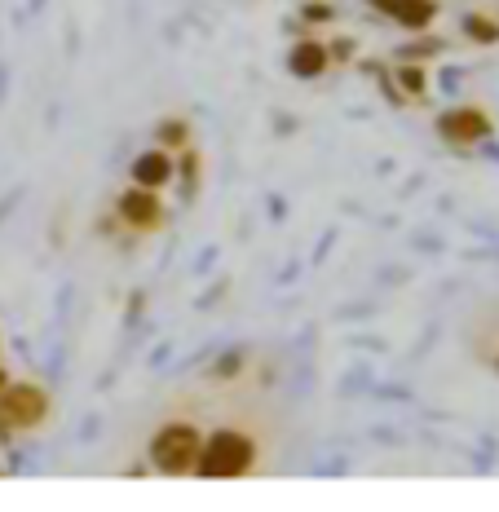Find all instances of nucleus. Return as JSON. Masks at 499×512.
I'll list each match as a JSON object with an SVG mask.
<instances>
[{"label": "nucleus", "instance_id": "obj_6", "mask_svg": "<svg viewBox=\"0 0 499 512\" xmlns=\"http://www.w3.org/2000/svg\"><path fill=\"white\" fill-rule=\"evenodd\" d=\"M371 5H376L385 18H394L398 27H407V31H420V27H429L433 18H438V0H371Z\"/></svg>", "mask_w": 499, "mask_h": 512}, {"label": "nucleus", "instance_id": "obj_4", "mask_svg": "<svg viewBox=\"0 0 499 512\" xmlns=\"http://www.w3.org/2000/svg\"><path fill=\"white\" fill-rule=\"evenodd\" d=\"M438 133L447 137L451 146H473L491 133V115H486L482 106H455V111L438 115Z\"/></svg>", "mask_w": 499, "mask_h": 512}, {"label": "nucleus", "instance_id": "obj_12", "mask_svg": "<svg viewBox=\"0 0 499 512\" xmlns=\"http://www.w3.org/2000/svg\"><path fill=\"white\" fill-rule=\"evenodd\" d=\"M332 18V5H305V23H327Z\"/></svg>", "mask_w": 499, "mask_h": 512}, {"label": "nucleus", "instance_id": "obj_2", "mask_svg": "<svg viewBox=\"0 0 499 512\" xmlns=\"http://www.w3.org/2000/svg\"><path fill=\"white\" fill-rule=\"evenodd\" d=\"M199 446H204V433L195 429L190 420H173V424H159L151 437V464L168 477H182L195 473L199 460Z\"/></svg>", "mask_w": 499, "mask_h": 512}, {"label": "nucleus", "instance_id": "obj_5", "mask_svg": "<svg viewBox=\"0 0 499 512\" xmlns=\"http://www.w3.org/2000/svg\"><path fill=\"white\" fill-rule=\"evenodd\" d=\"M115 212H120V221L124 226H133V230H155L159 221H164V204H159V195L155 190H146V186L124 190Z\"/></svg>", "mask_w": 499, "mask_h": 512}, {"label": "nucleus", "instance_id": "obj_3", "mask_svg": "<svg viewBox=\"0 0 499 512\" xmlns=\"http://www.w3.org/2000/svg\"><path fill=\"white\" fill-rule=\"evenodd\" d=\"M45 415H49V393L40 384H27V380L5 384L0 389V442L23 429H36Z\"/></svg>", "mask_w": 499, "mask_h": 512}, {"label": "nucleus", "instance_id": "obj_13", "mask_svg": "<svg viewBox=\"0 0 499 512\" xmlns=\"http://www.w3.org/2000/svg\"><path fill=\"white\" fill-rule=\"evenodd\" d=\"M5 384H9V376H5V367H0V389H5Z\"/></svg>", "mask_w": 499, "mask_h": 512}, {"label": "nucleus", "instance_id": "obj_10", "mask_svg": "<svg viewBox=\"0 0 499 512\" xmlns=\"http://www.w3.org/2000/svg\"><path fill=\"white\" fill-rule=\"evenodd\" d=\"M186 137H190V128L182 120H168L159 128V142H168V146H186Z\"/></svg>", "mask_w": 499, "mask_h": 512}, {"label": "nucleus", "instance_id": "obj_11", "mask_svg": "<svg viewBox=\"0 0 499 512\" xmlns=\"http://www.w3.org/2000/svg\"><path fill=\"white\" fill-rule=\"evenodd\" d=\"M402 89H407L411 98H420V93H424V71H420V67H407V71H402Z\"/></svg>", "mask_w": 499, "mask_h": 512}, {"label": "nucleus", "instance_id": "obj_9", "mask_svg": "<svg viewBox=\"0 0 499 512\" xmlns=\"http://www.w3.org/2000/svg\"><path fill=\"white\" fill-rule=\"evenodd\" d=\"M464 31H469L473 40H482V45H495V40H499V27L491 23V18H482V14L464 18Z\"/></svg>", "mask_w": 499, "mask_h": 512}, {"label": "nucleus", "instance_id": "obj_8", "mask_svg": "<svg viewBox=\"0 0 499 512\" xmlns=\"http://www.w3.org/2000/svg\"><path fill=\"white\" fill-rule=\"evenodd\" d=\"M168 177H173V159H168L164 146H155V151H142V155L133 159V186L159 190V186H168Z\"/></svg>", "mask_w": 499, "mask_h": 512}, {"label": "nucleus", "instance_id": "obj_1", "mask_svg": "<svg viewBox=\"0 0 499 512\" xmlns=\"http://www.w3.org/2000/svg\"><path fill=\"white\" fill-rule=\"evenodd\" d=\"M252 464H257V442H252L248 433H239V429H217L212 437H204V446H199L195 473L235 482V477L252 473Z\"/></svg>", "mask_w": 499, "mask_h": 512}, {"label": "nucleus", "instance_id": "obj_7", "mask_svg": "<svg viewBox=\"0 0 499 512\" xmlns=\"http://www.w3.org/2000/svg\"><path fill=\"white\" fill-rule=\"evenodd\" d=\"M327 67H332V49L323 40H296L288 53V71L296 80H318Z\"/></svg>", "mask_w": 499, "mask_h": 512}]
</instances>
